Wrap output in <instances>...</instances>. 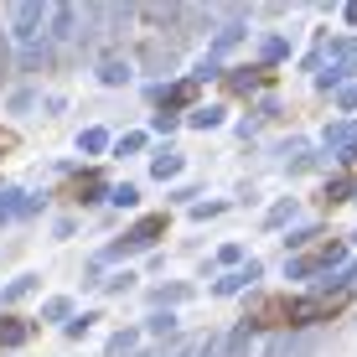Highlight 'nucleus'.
I'll return each mask as SVG.
<instances>
[{
	"instance_id": "obj_20",
	"label": "nucleus",
	"mask_w": 357,
	"mask_h": 357,
	"mask_svg": "<svg viewBox=\"0 0 357 357\" xmlns=\"http://www.w3.org/2000/svg\"><path fill=\"white\" fill-rule=\"evenodd\" d=\"M238 42H243V26L233 21V26H223V31L213 36V57H218V52H228V47H238Z\"/></svg>"
},
{
	"instance_id": "obj_2",
	"label": "nucleus",
	"mask_w": 357,
	"mask_h": 357,
	"mask_svg": "<svg viewBox=\"0 0 357 357\" xmlns=\"http://www.w3.org/2000/svg\"><path fill=\"white\" fill-rule=\"evenodd\" d=\"M10 36H16L21 47H31V42L47 36V6L42 0H16V6H10Z\"/></svg>"
},
{
	"instance_id": "obj_15",
	"label": "nucleus",
	"mask_w": 357,
	"mask_h": 357,
	"mask_svg": "<svg viewBox=\"0 0 357 357\" xmlns=\"http://www.w3.org/2000/svg\"><path fill=\"white\" fill-rule=\"evenodd\" d=\"M78 151H83V155H104V151H109V130L89 125V130L78 135Z\"/></svg>"
},
{
	"instance_id": "obj_9",
	"label": "nucleus",
	"mask_w": 357,
	"mask_h": 357,
	"mask_svg": "<svg viewBox=\"0 0 357 357\" xmlns=\"http://www.w3.org/2000/svg\"><path fill=\"white\" fill-rule=\"evenodd\" d=\"M130 78H135L130 57H104V63H98V83H104V89H125Z\"/></svg>"
},
{
	"instance_id": "obj_10",
	"label": "nucleus",
	"mask_w": 357,
	"mask_h": 357,
	"mask_svg": "<svg viewBox=\"0 0 357 357\" xmlns=\"http://www.w3.org/2000/svg\"><path fill=\"white\" fill-rule=\"evenodd\" d=\"M181 166H187V155H181V151H171V145L151 155V176H155V181H171V176H181Z\"/></svg>"
},
{
	"instance_id": "obj_32",
	"label": "nucleus",
	"mask_w": 357,
	"mask_h": 357,
	"mask_svg": "<svg viewBox=\"0 0 357 357\" xmlns=\"http://www.w3.org/2000/svg\"><path fill=\"white\" fill-rule=\"evenodd\" d=\"M243 259V249H238V243H228V249H218V264H238Z\"/></svg>"
},
{
	"instance_id": "obj_18",
	"label": "nucleus",
	"mask_w": 357,
	"mask_h": 357,
	"mask_svg": "<svg viewBox=\"0 0 357 357\" xmlns=\"http://www.w3.org/2000/svg\"><path fill=\"white\" fill-rule=\"evenodd\" d=\"M187 125L192 130H218V125H223V109H192Z\"/></svg>"
},
{
	"instance_id": "obj_1",
	"label": "nucleus",
	"mask_w": 357,
	"mask_h": 357,
	"mask_svg": "<svg viewBox=\"0 0 357 357\" xmlns=\"http://www.w3.org/2000/svg\"><path fill=\"white\" fill-rule=\"evenodd\" d=\"M166 228H171V218H166V213H151V218H140V223H135V228H130L119 243H109V249L98 254V264H109V259H125V254H140V249H151V243L161 238Z\"/></svg>"
},
{
	"instance_id": "obj_22",
	"label": "nucleus",
	"mask_w": 357,
	"mask_h": 357,
	"mask_svg": "<svg viewBox=\"0 0 357 357\" xmlns=\"http://www.w3.org/2000/svg\"><path fill=\"white\" fill-rule=\"evenodd\" d=\"M93 321H98V316H78V321H68V326H63V337H68V342H83V337L93 331Z\"/></svg>"
},
{
	"instance_id": "obj_4",
	"label": "nucleus",
	"mask_w": 357,
	"mask_h": 357,
	"mask_svg": "<svg viewBox=\"0 0 357 357\" xmlns=\"http://www.w3.org/2000/svg\"><path fill=\"white\" fill-rule=\"evenodd\" d=\"M78 26H83V10L78 6H47V36L52 42H78Z\"/></svg>"
},
{
	"instance_id": "obj_19",
	"label": "nucleus",
	"mask_w": 357,
	"mask_h": 357,
	"mask_svg": "<svg viewBox=\"0 0 357 357\" xmlns=\"http://www.w3.org/2000/svg\"><path fill=\"white\" fill-rule=\"evenodd\" d=\"M68 316H73V301H68V295H52V301L42 305V321H68Z\"/></svg>"
},
{
	"instance_id": "obj_13",
	"label": "nucleus",
	"mask_w": 357,
	"mask_h": 357,
	"mask_svg": "<svg viewBox=\"0 0 357 357\" xmlns=\"http://www.w3.org/2000/svg\"><path fill=\"white\" fill-rule=\"evenodd\" d=\"M47 63H52V42H47V36H42V42H31V47H21V68H26V73L47 68Z\"/></svg>"
},
{
	"instance_id": "obj_17",
	"label": "nucleus",
	"mask_w": 357,
	"mask_h": 357,
	"mask_svg": "<svg viewBox=\"0 0 357 357\" xmlns=\"http://www.w3.org/2000/svg\"><path fill=\"white\" fill-rule=\"evenodd\" d=\"M145 68H171V63H176V52H171V47H161V42H145Z\"/></svg>"
},
{
	"instance_id": "obj_28",
	"label": "nucleus",
	"mask_w": 357,
	"mask_h": 357,
	"mask_svg": "<svg viewBox=\"0 0 357 357\" xmlns=\"http://www.w3.org/2000/svg\"><path fill=\"white\" fill-rule=\"evenodd\" d=\"M176 125H181V119H176V114H161V109H155V114H151V130H155V135H171V130H176Z\"/></svg>"
},
{
	"instance_id": "obj_29",
	"label": "nucleus",
	"mask_w": 357,
	"mask_h": 357,
	"mask_svg": "<svg viewBox=\"0 0 357 357\" xmlns=\"http://www.w3.org/2000/svg\"><path fill=\"white\" fill-rule=\"evenodd\" d=\"M290 218H295V202H280V207H269V228L290 223Z\"/></svg>"
},
{
	"instance_id": "obj_12",
	"label": "nucleus",
	"mask_w": 357,
	"mask_h": 357,
	"mask_svg": "<svg viewBox=\"0 0 357 357\" xmlns=\"http://www.w3.org/2000/svg\"><path fill=\"white\" fill-rule=\"evenodd\" d=\"M249 347H254V331H249V326H233L228 342L218 347V357H249Z\"/></svg>"
},
{
	"instance_id": "obj_21",
	"label": "nucleus",
	"mask_w": 357,
	"mask_h": 357,
	"mask_svg": "<svg viewBox=\"0 0 357 357\" xmlns=\"http://www.w3.org/2000/svg\"><path fill=\"white\" fill-rule=\"evenodd\" d=\"M109 202H114V207H135V202H140V187H135V181H119V187L109 192Z\"/></svg>"
},
{
	"instance_id": "obj_27",
	"label": "nucleus",
	"mask_w": 357,
	"mask_h": 357,
	"mask_svg": "<svg viewBox=\"0 0 357 357\" xmlns=\"http://www.w3.org/2000/svg\"><path fill=\"white\" fill-rule=\"evenodd\" d=\"M130 285H135V275H130V269H119L114 280H104V290H109V295H125Z\"/></svg>"
},
{
	"instance_id": "obj_33",
	"label": "nucleus",
	"mask_w": 357,
	"mask_h": 357,
	"mask_svg": "<svg viewBox=\"0 0 357 357\" xmlns=\"http://www.w3.org/2000/svg\"><path fill=\"white\" fill-rule=\"evenodd\" d=\"M10 68V47H6V31H0V73Z\"/></svg>"
},
{
	"instance_id": "obj_24",
	"label": "nucleus",
	"mask_w": 357,
	"mask_h": 357,
	"mask_svg": "<svg viewBox=\"0 0 357 357\" xmlns=\"http://www.w3.org/2000/svg\"><path fill=\"white\" fill-rule=\"evenodd\" d=\"M135 337H140V331H114V337H109V357H125L135 347Z\"/></svg>"
},
{
	"instance_id": "obj_26",
	"label": "nucleus",
	"mask_w": 357,
	"mask_h": 357,
	"mask_svg": "<svg viewBox=\"0 0 357 357\" xmlns=\"http://www.w3.org/2000/svg\"><path fill=\"white\" fill-rule=\"evenodd\" d=\"M140 151H145V135H140V130H135V135H125V140L114 145V155H140Z\"/></svg>"
},
{
	"instance_id": "obj_5",
	"label": "nucleus",
	"mask_w": 357,
	"mask_h": 357,
	"mask_svg": "<svg viewBox=\"0 0 357 357\" xmlns=\"http://www.w3.org/2000/svg\"><path fill=\"white\" fill-rule=\"evenodd\" d=\"M197 93H202V83L197 78H181V83H161V93H155V104H161V114H176L181 119V109H192L197 104Z\"/></svg>"
},
{
	"instance_id": "obj_34",
	"label": "nucleus",
	"mask_w": 357,
	"mask_h": 357,
	"mask_svg": "<svg viewBox=\"0 0 357 357\" xmlns=\"http://www.w3.org/2000/svg\"><path fill=\"white\" fill-rule=\"evenodd\" d=\"M6 145H10V135H0V151H6Z\"/></svg>"
},
{
	"instance_id": "obj_8",
	"label": "nucleus",
	"mask_w": 357,
	"mask_h": 357,
	"mask_svg": "<svg viewBox=\"0 0 357 357\" xmlns=\"http://www.w3.org/2000/svg\"><path fill=\"white\" fill-rule=\"evenodd\" d=\"M31 337H36V321H21V316H6V321H0V352L6 347H26Z\"/></svg>"
},
{
	"instance_id": "obj_16",
	"label": "nucleus",
	"mask_w": 357,
	"mask_h": 357,
	"mask_svg": "<svg viewBox=\"0 0 357 357\" xmlns=\"http://www.w3.org/2000/svg\"><path fill=\"white\" fill-rule=\"evenodd\" d=\"M187 295H192V285H155V290H151V301H155V305H166V311H171V305H181Z\"/></svg>"
},
{
	"instance_id": "obj_23",
	"label": "nucleus",
	"mask_w": 357,
	"mask_h": 357,
	"mask_svg": "<svg viewBox=\"0 0 357 357\" xmlns=\"http://www.w3.org/2000/svg\"><path fill=\"white\" fill-rule=\"evenodd\" d=\"M264 78H269V73H264V68H254V73H249V68H243V73H238V78H233V89H238V93H249V89H259V83H264Z\"/></svg>"
},
{
	"instance_id": "obj_30",
	"label": "nucleus",
	"mask_w": 357,
	"mask_h": 357,
	"mask_svg": "<svg viewBox=\"0 0 357 357\" xmlns=\"http://www.w3.org/2000/svg\"><path fill=\"white\" fill-rule=\"evenodd\" d=\"M285 52H290L285 36H269V42H264V63H275V57H285Z\"/></svg>"
},
{
	"instance_id": "obj_14",
	"label": "nucleus",
	"mask_w": 357,
	"mask_h": 357,
	"mask_svg": "<svg viewBox=\"0 0 357 357\" xmlns=\"http://www.w3.org/2000/svg\"><path fill=\"white\" fill-rule=\"evenodd\" d=\"M36 285H42L36 275H21V280H10V285L0 290V305H16V301H26V295H31Z\"/></svg>"
},
{
	"instance_id": "obj_25",
	"label": "nucleus",
	"mask_w": 357,
	"mask_h": 357,
	"mask_svg": "<svg viewBox=\"0 0 357 357\" xmlns=\"http://www.w3.org/2000/svg\"><path fill=\"white\" fill-rule=\"evenodd\" d=\"M171 331H176V316H171V311H155V316H151V337H171Z\"/></svg>"
},
{
	"instance_id": "obj_6",
	"label": "nucleus",
	"mask_w": 357,
	"mask_h": 357,
	"mask_svg": "<svg viewBox=\"0 0 357 357\" xmlns=\"http://www.w3.org/2000/svg\"><path fill=\"white\" fill-rule=\"evenodd\" d=\"M342 254H347L342 243H326V249H311V254H301V259H290V264H285V275H290V280H305V275H316V269H331V264L342 259Z\"/></svg>"
},
{
	"instance_id": "obj_3",
	"label": "nucleus",
	"mask_w": 357,
	"mask_h": 357,
	"mask_svg": "<svg viewBox=\"0 0 357 357\" xmlns=\"http://www.w3.org/2000/svg\"><path fill=\"white\" fill-rule=\"evenodd\" d=\"M104 192H109L104 171H78V176H68V187L57 192V197H63V202H78V207H93Z\"/></svg>"
},
{
	"instance_id": "obj_7",
	"label": "nucleus",
	"mask_w": 357,
	"mask_h": 357,
	"mask_svg": "<svg viewBox=\"0 0 357 357\" xmlns=\"http://www.w3.org/2000/svg\"><path fill=\"white\" fill-rule=\"evenodd\" d=\"M259 275H264V264H259V259H249L243 269H233V275H223V280H218V285H213V295H238L243 285H254Z\"/></svg>"
},
{
	"instance_id": "obj_31",
	"label": "nucleus",
	"mask_w": 357,
	"mask_h": 357,
	"mask_svg": "<svg viewBox=\"0 0 357 357\" xmlns=\"http://www.w3.org/2000/svg\"><path fill=\"white\" fill-rule=\"evenodd\" d=\"M218 213H223V202H197V207H192L197 223H207V218H218Z\"/></svg>"
},
{
	"instance_id": "obj_11",
	"label": "nucleus",
	"mask_w": 357,
	"mask_h": 357,
	"mask_svg": "<svg viewBox=\"0 0 357 357\" xmlns=\"http://www.w3.org/2000/svg\"><path fill=\"white\" fill-rule=\"evenodd\" d=\"M326 151H337V155H352L357 151V125H352V119L326 125Z\"/></svg>"
}]
</instances>
